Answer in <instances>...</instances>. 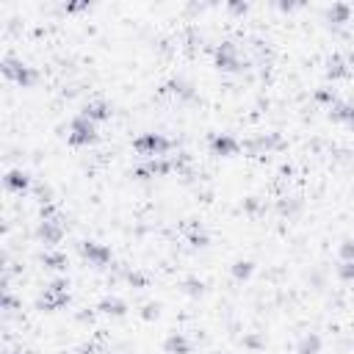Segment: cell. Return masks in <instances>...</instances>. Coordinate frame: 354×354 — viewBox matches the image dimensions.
<instances>
[{"instance_id":"6da1fadb","label":"cell","mask_w":354,"mask_h":354,"mask_svg":"<svg viewBox=\"0 0 354 354\" xmlns=\"http://www.w3.org/2000/svg\"><path fill=\"white\" fill-rule=\"evenodd\" d=\"M70 141H72V144H88V141H94V122L86 119L83 114H80V117L72 122Z\"/></svg>"},{"instance_id":"7a4b0ae2","label":"cell","mask_w":354,"mask_h":354,"mask_svg":"<svg viewBox=\"0 0 354 354\" xmlns=\"http://www.w3.org/2000/svg\"><path fill=\"white\" fill-rule=\"evenodd\" d=\"M136 149H139L141 155H161L169 149V141L155 136V133H147V136H141V139H136Z\"/></svg>"},{"instance_id":"3957f363","label":"cell","mask_w":354,"mask_h":354,"mask_svg":"<svg viewBox=\"0 0 354 354\" xmlns=\"http://www.w3.org/2000/svg\"><path fill=\"white\" fill-rule=\"evenodd\" d=\"M6 75H9V78H14L17 83H23V86H28L31 80H33V72L28 70V67H23V64H14V61H6Z\"/></svg>"},{"instance_id":"277c9868","label":"cell","mask_w":354,"mask_h":354,"mask_svg":"<svg viewBox=\"0 0 354 354\" xmlns=\"http://www.w3.org/2000/svg\"><path fill=\"white\" fill-rule=\"evenodd\" d=\"M80 249H83V255L88 257V260H94V263H105L108 257H111V252H108L105 247H100V244H94V241H86Z\"/></svg>"},{"instance_id":"5b68a950","label":"cell","mask_w":354,"mask_h":354,"mask_svg":"<svg viewBox=\"0 0 354 354\" xmlns=\"http://www.w3.org/2000/svg\"><path fill=\"white\" fill-rule=\"evenodd\" d=\"M210 147H213L216 155H233L238 149V141L230 139V136H216V139L210 141Z\"/></svg>"},{"instance_id":"8992f818","label":"cell","mask_w":354,"mask_h":354,"mask_svg":"<svg viewBox=\"0 0 354 354\" xmlns=\"http://www.w3.org/2000/svg\"><path fill=\"white\" fill-rule=\"evenodd\" d=\"M83 117L86 119H92V122H103V119H108L111 117V111H108V105L105 103H88L86 108H83Z\"/></svg>"},{"instance_id":"52a82bcc","label":"cell","mask_w":354,"mask_h":354,"mask_svg":"<svg viewBox=\"0 0 354 354\" xmlns=\"http://www.w3.org/2000/svg\"><path fill=\"white\" fill-rule=\"evenodd\" d=\"M6 186L14 188V191H23V188L28 186V174H23V172H11L9 177H6Z\"/></svg>"},{"instance_id":"ba28073f","label":"cell","mask_w":354,"mask_h":354,"mask_svg":"<svg viewBox=\"0 0 354 354\" xmlns=\"http://www.w3.org/2000/svg\"><path fill=\"white\" fill-rule=\"evenodd\" d=\"M166 349L172 354H186L188 351V340L183 335H172V338H169V343H166Z\"/></svg>"},{"instance_id":"9c48e42d","label":"cell","mask_w":354,"mask_h":354,"mask_svg":"<svg viewBox=\"0 0 354 354\" xmlns=\"http://www.w3.org/2000/svg\"><path fill=\"white\" fill-rule=\"evenodd\" d=\"M318 346H321V343H318V338L316 335H307V338L302 340V346H299V354H316Z\"/></svg>"},{"instance_id":"30bf717a","label":"cell","mask_w":354,"mask_h":354,"mask_svg":"<svg viewBox=\"0 0 354 354\" xmlns=\"http://www.w3.org/2000/svg\"><path fill=\"white\" fill-rule=\"evenodd\" d=\"M103 310L105 313H114V316H119V313H125V304H122L119 299H108V302H103Z\"/></svg>"},{"instance_id":"8fae6325","label":"cell","mask_w":354,"mask_h":354,"mask_svg":"<svg viewBox=\"0 0 354 354\" xmlns=\"http://www.w3.org/2000/svg\"><path fill=\"white\" fill-rule=\"evenodd\" d=\"M335 119L351 122V119H354V108H351V105H338V108H335Z\"/></svg>"},{"instance_id":"7c38bea8","label":"cell","mask_w":354,"mask_h":354,"mask_svg":"<svg viewBox=\"0 0 354 354\" xmlns=\"http://www.w3.org/2000/svg\"><path fill=\"white\" fill-rule=\"evenodd\" d=\"M346 17H349V9H346V6H335V9H329V19L346 23Z\"/></svg>"},{"instance_id":"4fadbf2b","label":"cell","mask_w":354,"mask_h":354,"mask_svg":"<svg viewBox=\"0 0 354 354\" xmlns=\"http://www.w3.org/2000/svg\"><path fill=\"white\" fill-rule=\"evenodd\" d=\"M340 277H343V280H354V260L340 266Z\"/></svg>"},{"instance_id":"5bb4252c","label":"cell","mask_w":354,"mask_h":354,"mask_svg":"<svg viewBox=\"0 0 354 354\" xmlns=\"http://www.w3.org/2000/svg\"><path fill=\"white\" fill-rule=\"evenodd\" d=\"M340 255L346 257V263L354 260V241H346V244H343V249H340Z\"/></svg>"},{"instance_id":"9a60e30c","label":"cell","mask_w":354,"mask_h":354,"mask_svg":"<svg viewBox=\"0 0 354 354\" xmlns=\"http://www.w3.org/2000/svg\"><path fill=\"white\" fill-rule=\"evenodd\" d=\"M45 260L47 263H50V269H61V266H64L67 260H64V257H61V255H47L45 257Z\"/></svg>"},{"instance_id":"2e32d148","label":"cell","mask_w":354,"mask_h":354,"mask_svg":"<svg viewBox=\"0 0 354 354\" xmlns=\"http://www.w3.org/2000/svg\"><path fill=\"white\" fill-rule=\"evenodd\" d=\"M249 271H252V263H235V274L238 277H249Z\"/></svg>"}]
</instances>
